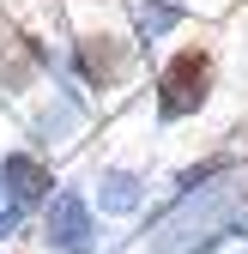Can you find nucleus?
I'll return each mask as SVG.
<instances>
[{
    "label": "nucleus",
    "mask_w": 248,
    "mask_h": 254,
    "mask_svg": "<svg viewBox=\"0 0 248 254\" xmlns=\"http://www.w3.org/2000/svg\"><path fill=\"white\" fill-rule=\"evenodd\" d=\"M151 200V176L133 164H103L97 188H91V206H103V218H139Z\"/></svg>",
    "instance_id": "0eeeda50"
},
{
    "label": "nucleus",
    "mask_w": 248,
    "mask_h": 254,
    "mask_svg": "<svg viewBox=\"0 0 248 254\" xmlns=\"http://www.w3.org/2000/svg\"><path fill=\"white\" fill-rule=\"evenodd\" d=\"M85 97H79V85L73 79H55V91H49V97L37 103V109H30V121H24V133H30V151H67L79 133H85Z\"/></svg>",
    "instance_id": "39448f33"
},
{
    "label": "nucleus",
    "mask_w": 248,
    "mask_h": 254,
    "mask_svg": "<svg viewBox=\"0 0 248 254\" xmlns=\"http://www.w3.org/2000/svg\"><path fill=\"white\" fill-rule=\"evenodd\" d=\"M43 242L55 254H97L103 224H97V206H91V194L79 182H61L49 194V206H43Z\"/></svg>",
    "instance_id": "20e7f679"
},
{
    "label": "nucleus",
    "mask_w": 248,
    "mask_h": 254,
    "mask_svg": "<svg viewBox=\"0 0 248 254\" xmlns=\"http://www.w3.org/2000/svg\"><path fill=\"white\" fill-rule=\"evenodd\" d=\"M0 188H6V200L24 206V212H43L49 194H55V164L43 151H30V145H12V151H0Z\"/></svg>",
    "instance_id": "423d86ee"
},
{
    "label": "nucleus",
    "mask_w": 248,
    "mask_h": 254,
    "mask_svg": "<svg viewBox=\"0 0 248 254\" xmlns=\"http://www.w3.org/2000/svg\"><path fill=\"white\" fill-rule=\"evenodd\" d=\"M24 218H30V212L12 206V200H6V188H0V236H18V230H24Z\"/></svg>",
    "instance_id": "1a4fd4ad"
},
{
    "label": "nucleus",
    "mask_w": 248,
    "mask_h": 254,
    "mask_svg": "<svg viewBox=\"0 0 248 254\" xmlns=\"http://www.w3.org/2000/svg\"><path fill=\"white\" fill-rule=\"evenodd\" d=\"M139 73V43L133 37H115V30H79L67 43V55H55V79H73L79 97H109V91L133 85Z\"/></svg>",
    "instance_id": "7ed1b4c3"
},
{
    "label": "nucleus",
    "mask_w": 248,
    "mask_h": 254,
    "mask_svg": "<svg viewBox=\"0 0 248 254\" xmlns=\"http://www.w3.org/2000/svg\"><path fill=\"white\" fill-rule=\"evenodd\" d=\"M248 236V212L224 182H206L194 194H170L145 224V254H218L224 242Z\"/></svg>",
    "instance_id": "f257e3e1"
},
{
    "label": "nucleus",
    "mask_w": 248,
    "mask_h": 254,
    "mask_svg": "<svg viewBox=\"0 0 248 254\" xmlns=\"http://www.w3.org/2000/svg\"><path fill=\"white\" fill-rule=\"evenodd\" d=\"M212 91H218V49L212 43H182L164 55L158 79H151V115L158 127H176V121H194Z\"/></svg>",
    "instance_id": "f03ea898"
},
{
    "label": "nucleus",
    "mask_w": 248,
    "mask_h": 254,
    "mask_svg": "<svg viewBox=\"0 0 248 254\" xmlns=\"http://www.w3.org/2000/svg\"><path fill=\"white\" fill-rule=\"evenodd\" d=\"M121 12H127L133 43H139V49L164 43L170 30H182V24H188V6H182V0H121Z\"/></svg>",
    "instance_id": "6e6552de"
}]
</instances>
